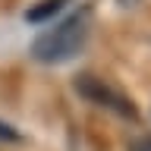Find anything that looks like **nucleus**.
<instances>
[{"label":"nucleus","mask_w":151,"mask_h":151,"mask_svg":"<svg viewBox=\"0 0 151 151\" xmlns=\"http://www.w3.org/2000/svg\"><path fill=\"white\" fill-rule=\"evenodd\" d=\"M129 151H151V135H145V139H132L129 142Z\"/></svg>","instance_id":"39448f33"},{"label":"nucleus","mask_w":151,"mask_h":151,"mask_svg":"<svg viewBox=\"0 0 151 151\" xmlns=\"http://www.w3.org/2000/svg\"><path fill=\"white\" fill-rule=\"evenodd\" d=\"M63 3H69V0H41L38 6H32L25 13V19H28V22H44V19H50L54 13H60Z\"/></svg>","instance_id":"7ed1b4c3"},{"label":"nucleus","mask_w":151,"mask_h":151,"mask_svg":"<svg viewBox=\"0 0 151 151\" xmlns=\"http://www.w3.org/2000/svg\"><path fill=\"white\" fill-rule=\"evenodd\" d=\"M88 35H91V6H82L73 16H66L63 22H57L54 28L41 32L35 38V44H32V57L47 66L66 63L85 47Z\"/></svg>","instance_id":"f257e3e1"},{"label":"nucleus","mask_w":151,"mask_h":151,"mask_svg":"<svg viewBox=\"0 0 151 151\" xmlns=\"http://www.w3.org/2000/svg\"><path fill=\"white\" fill-rule=\"evenodd\" d=\"M76 91L82 94L85 101L98 104V107H107L110 113H116L123 120H139V110H135L132 98H126L120 88H113L107 79H98V76H91V73H82L76 79Z\"/></svg>","instance_id":"f03ea898"},{"label":"nucleus","mask_w":151,"mask_h":151,"mask_svg":"<svg viewBox=\"0 0 151 151\" xmlns=\"http://www.w3.org/2000/svg\"><path fill=\"white\" fill-rule=\"evenodd\" d=\"M19 139H22V135H19V132L13 129L9 123H3V120H0V142H19Z\"/></svg>","instance_id":"20e7f679"},{"label":"nucleus","mask_w":151,"mask_h":151,"mask_svg":"<svg viewBox=\"0 0 151 151\" xmlns=\"http://www.w3.org/2000/svg\"><path fill=\"white\" fill-rule=\"evenodd\" d=\"M116 3H120V6H135L139 0H116Z\"/></svg>","instance_id":"423d86ee"}]
</instances>
